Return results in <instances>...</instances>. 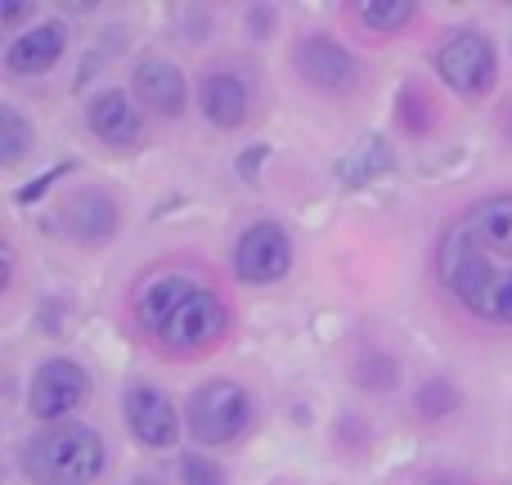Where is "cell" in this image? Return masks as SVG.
Returning a JSON list of instances; mask_svg holds the SVG:
<instances>
[{"label":"cell","mask_w":512,"mask_h":485,"mask_svg":"<svg viewBox=\"0 0 512 485\" xmlns=\"http://www.w3.org/2000/svg\"><path fill=\"white\" fill-rule=\"evenodd\" d=\"M445 292L490 324H512V198H486L445 230L436 252Z\"/></svg>","instance_id":"cell-1"},{"label":"cell","mask_w":512,"mask_h":485,"mask_svg":"<svg viewBox=\"0 0 512 485\" xmlns=\"http://www.w3.org/2000/svg\"><path fill=\"white\" fill-rule=\"evenodd\" d=\"M135 315L176 355L207 351V346H216L225 333L221 297L207 292L203 283L185 279V274H162V279L144 283L140 297H135Z\"/></svg>","instance_id":"cell-2"},{"label":"cell","mask_w":512,"mask_h":485,"mask_svg":"<svg viewBox=\"0 0 512 485\" xmlns=\"http://www.w3.org/2000/svg\"><path fill=\"white\" fill-rule=\"evenodd\" d=\"M23 468L32 481L45 485H81L104 472V441L90 427H59L36 436L23 450Z\"/></svg>","instance_id":"cell-3"},{"label":"cell","mask_w":512,"mask_h":485,"mask_svg":"<svg viewBox=\"0 0 512 485\" xmlns=\"http://www.w3.org/2000/svg\"><path fill=\"white\" fill-rule=\"evenodd\" d=\"M248 391L239 382H203L189 400V432L203 445H225L248 427Z\"/></svg>","instance_id":"cell-4"},{"label":"cell","mask_w":512,"mask_h":485,"mask_svg":"<svg viewBox=\"0 0 512 485\" xmlns=\"http://www.w3.org/2000/svg\"><path fill=\"white\" fill-rule=\"evenodd\" d=\"M436 72L445 77V86H454L459 95L477 99L495 86V50H490V41L481 32H459L441 45Z\"/></svg>","instance_id":"cell-5"},{"label":"cell","mask_w":512,"mask_h":485,"mask_svg":"<svg viewBox=\"0 0 512 485\" xmlns=\"http://www.w3.org/2000/svg\"><path fill=\"white\" fill-rule=\"evenodd\" d=\"M86 391H90V378H86V369L81 364H72V360H50V364H41L36 369V378H32V414L36 418H63V414H72V409L86 400Z\"/></svg>","instance_id":"cell-6"},{"label":"cell","mask_w":512,"mask_h":485,"mask_svg":"<svg viewBox=\"0 0 512 485\" xmlns=\"http://www.w3.org/2000/svg\"><path fill=\"white\" fill-rule=\"evenodd\" d=\"M292 265V247L283 239L279 225H252L243 230L239 252H234V270L243 283H274L283 279Z\"/></svg>","instance_id":"cell-7"},{"label":"cell","mask_w":512,"mask_h":485,"mask_svg":"<svg viewBox=\"0 0 512 485\" xmlns=\"http://www.w3.org/2000/svg\"><path fill=\"white\" fill-rule=\"evenodd\" d=\"M297 68H301V77L315 90H324V95H342V90H351L355 81H360V63L337 41H324V36H310V41L301 45Z\"/></svg>","instance_id":"cell-8"},{"label":"cell","mask_w":512,"mask_h":485,"mask_svg":"<svg viewBox=\"0 0 512 485\" xmlns=\"http://www.w3.org/2000/svg\"><path fill=\"white\" fill-rule=\"evenodd\" d=\"M126 423H131V432L140 436L144 445H153V450H162V445H176L180 436V418L176 409H171V400L162 396L158 387H131L126 391Z\"/></svg>","instance_id":"cell-9"},{"label":"cell","mask_w":512,"mask_h":485,"mask_svg":"<svg viewBox=\"0 0 512 485\" xmlns=\"http://www.w3.org/2000/svg\"><path fill=\"white\" fill-rule=\"evenodd\" d=\"M63 45H68V27L63 23H41L32 32H23L14 45L5 50V68L14 77H27V72H45L59 63Z\"/></svg>","instance_id":"cell-10"},{"label":"cell","mask_w":512,"mask_h":485,"mask_svg":"<svg viewBox=\"0 0 512 485\" xmlns=\"http://www.w3.org/2000/svg\"><path fill=\"white\" fill-rule=\"evenodd\" d=\"M135 95L162 117H176L185 108V77L180 68H171L167 59H144L135 68Z\"/></svg>","instance_id":"cell-11"},{"label":"cell","mask_w":512,"mask_h":485,"mask_svg":"<svg viewBox=\"0 0 512 485\" xmlns=\"http://www.w3.org/2000/svg\"><path fill=\"white\" fill-rule=\"evenodd\" d=\"M63 221H68L72 239L104 243V239H113V230H117V203L108 194H99V189H81V194H72Z\"/></svg>","instance_id":"cell-12"},{"label":"cell","mask_w":512,"mask_h":485,"mask_svg":"<svg viewBox=\"0 0 512 485\" xmlns=\"http://www.w3.org/2000/svg\"><path fill=\"white\" fill-rule=\"evenodd\" d=\"M90 131L104 144H131V140H140L144 117L135 113V104L122 90H108V95H99L95 104H90Z\"/></svg>","instance_id":"cell-13"},{"label":"cell","mask_w":512,"mask_h":485,"mask_svg":"<svg viewBox=\"0 0 512 485\" xmlns=\"http://www.w3.org/2000/svg\"><path fill=\"white\" fill-rule=\"evenodd\" d=\"M198 104H203L207 122L239 126L243 117H248V86H243L239 77H230V72H212V77L203 81V90H198Z\"/></svg>","instance_id":"cell-14"},{"label":"cell","mask_w":512,"mask_h":485,"mask_svg":"<svg viewBox=\"0 0 512 485\" xmlns=\"http://www.w3.org/2000/svg\"><path fill=\"white\" fill-rule=\"evenodd\" d=\"M391 167V153H387V144L382 140H360V149L351 153V158L337 167V176H342V185H364V180H373V176H382V171Z\"/></svg>","instance_id":"cell-15"},{"label":"cell","mask_w":512,"mask_h":485,"mask_svg":"<svg viewBox=\"0 0 512 485\" xmlns=\"http://www.w3.org/2000/svg\"><path fill=\"white\" fill-rule=\"evenodd\" d=\"M355 23H364L369 32H396L414 18V5L409 0H364V5L351 9Z\"/></svg>","instance_id":"cell-16"},{"label":"cell","mask_w":512,"mask_h":485,"mask_svg":"<svg viewBox=\"0 0 512 485\" xmlns=\"http://www.w3.org/2000/svg\"><path fill=\"white\" fill-rule=\"evenodd\" d=\"M27 140H32V131H27L23 117H18L14 108H0V162H5V167H14V162L23 158Z\"/></svg>","instance_id":"cell-17"},{"label":"cell","mask_w":512,"mask_h":485,"mask_svg":"<svg viewBox=\"0 0 512 485\" xmlns=\"http://www.w3.org/2000/svg\"><path fill=\"white\" fill-rule=\"evenodd\" d=\"M180 481L185 485H225V472H221V463L203 459V454H185V459H180Z\"/></svg>","instance_id":"cell-18"},{"label":"cell","mask_w":512,"mask_h":485,"mask_svg":"<svg viewBox=\"0 0 512 485\" xmlns=\"http://www.w3.org/2000/svg\"><path fill=\"white\" fill-rule=\"evenodd\" d=\"M454 405H459V396H454V387H450V382H427V387H423V396H418V409H423V414H432V418L450 414Z\"/></svg>","instance_id":"cell-19"},{"label":"cell","mask_w":512,"mask_h":485,"mask_svg":"<svg viewBox=\"0 0 512 485\" xmlns=\"http://www.w3.org/2000/svg\"><path fill=\"white\" fill-rule=\"evenodd\" d=\"M400 126H405V131H427V126H432V108H423V99L414 95V90H405V95H400Z\"/></svg>","instance_id":"cell-20"},{"label":"cell","mask_w":512,"mask_h":485,"mask_svg":"<svg viewBox=\"0 0 512 485\" xmlns=\"http://www.w3.org/2000/svg\"><path fill=\"white\" fill-rule=\"evenodd\" d=\"M0 18H5V23H18V18H27V5H5Z\"/></svg>","instance_id":"cell-21"},{"label":"cell","mask_w":512,"mask_h":485,"mask_svg":"<svg viewBox=\"0 0 512 485\" xmlns=\"http://www.w3.org/2000/svg\"><path fill=\"white\" fill-rule=\"evenodd\" d=\"M436 485H468V481H436Z\"/></svg>","instance_id":"cell-22"},{"label":"cell","mask_w":512,"mask_h":485,"mask_svg":"<svg viewBox=\"0 0 512 485\" xmlns=\"http://www.w3.org/2000/svg\"><path fill=\"white\" fill-rule=\"evenodd\" d=\"M135 485H162V481H135Z\"/></svg>","instance_id":"cell-23"}]
</instances>
